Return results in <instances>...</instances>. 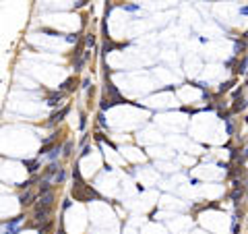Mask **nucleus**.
<instances>
[{"mask_svg": "<svg viewBox=\"0 0 248 234\" xmlns=\"http://www.w3.org/2000/svg\"><path fill=\"white\" fill-rule=\"evenodd\" d=\"M72 195H75V199L79 201H91L95 199L97 193L91 189V186H87L83 180H79V182H75V189H72Z\"/></svg>", "mask_w": 248, "mask_h": 234, "instance_id": "1", "label": "nucleus"}, {"mask_svg": "<svg viewBox=\"0 0 248 234\" xmlns=\"http://www.w3.org/2000/svg\"><path fill=\"white\" fill-rule=\"evenodd\" d=\"M105 93H108L110 97H108V100H103V102L99 104V106H101V110L110 108V106H114V104H122V102H124L122 96L118 93V89L114 87V85H112V83H108V85H105Z\"/></svg>", "mask_w": 248, "mask_h": 234, "instance_id": "2", "label": "nucleus"}, {"mask_svg": "<svg viewBox=\"0 0 248 234\" xmlns=\"http://www.w3.org/2000/svg\"><path fill=\"white\" fill-rule=\"evenodd\" d=\"M66 114H68V106H64V108H62L60 112H56L54 116H52V118L48 120V126H54L56 122H60V120H62L64 116H66Z\"/></svg>", "mask_w": 248, "mask_h": 234, "instance_id": "3", "label": "nucleus"}, {"mask_svg": "<svg viewBox=\"0 0 248 234\" xmlns=\"http://www.w3.org/2000/svg\"><path fill=\"white\" fill-rule=\"evenodd\" d=\"M50 211H52V209H43V211H35V224H41V222H43V224H46V222H50Z\"/></svg>", "mask_w": 248, "mask_h": 234, "instance_id": "4", "label": "nucleus"}, {"mask_svg": "<svg viewBox=\"0 0 248 234\" xmlns=\"http://www.w3.org/2000/svg\"><path fill=\"white\" fill-rule=\"evenodd\" d=\"M25 168H27L31 174H35L37 168H39V162H37V160H25Z\"/></svg>", "mask_w": 248, "mask_h": 234, "instance_id": "5", "label": "nucleus"}, {"mask_svg": "<svg viewBox=\"0 0 248 234\" xmlns=\"http://www.w3.org/2000/svg\"><path fill=\"white\" fill-rule=\"evenodd\" d=\"M60 100H62V93H60V91H56V93H50V96H48V104H50V106H58Z\"/></svg>", "mask_w": 248, "mask_h": 234, "instance_id": "6", "label": "nucleus"}, {"mask_svg": "<svg viewBox=\"0 0 248 234\" xmlns=\"http://www.w3.org/2000/svg\"><path fill=\"white\" fill-rule=\"evenodd\" d=\"M52 193V185H50V180H41L39 182V195H48Z\"/></svg>", "mask_w": 248, "mask_h": 234, "instance_id": "7", "label": "nucleus"}, {"mask_svg": "<svg viewBox=\"0 0 248 234\" xmlns=\"http://www.w3.org/2000/svg\"><path fill=\"white\" fill-rule=\"evenodd\" d=\"M58 172H60V170H58V166H56L54 162H52V164H50L48 168H46V174H43V176H46V178H43V180H48L50 176H52V174H54V176H56V174H58Z\"/></svg>", "mask_w": 248, "mask_h": 234, "instance_id": "8", "label": "nucleus"}, {"mask_svg": "<svg viewBox=\"0 0 248 234\" xmlns=\"http://www.w3.org/2000/svg\"><path fill=\"white\" fill-rule=\"evenodd\" d=\"M21 205H31V201H33V193H29V191H27V193H25V195H21Z\"/></svg>", "mask_w": 248, "mask_h": 234, "instance_id": "9", "label": "nucleus"}, {"mask_svg": "<svg viewBox=\"0 0 248 234\" xmlns=\"http://www.w3.org/2000/svg\"><path fill=\"white\" fill-rule=\"evenodd\" d=\"M242 193H244V186H238V189H234V191H232V195H229V197H232L234 201H238V199L242 197Z\"/></svg>", "mask_w": 248, "mask_h": 234, "instance_id": "10", "label": "nucleus"}, {"mask_svg": "<svg viewBox=\"0 0 248 234\" xmlns=\"http://www.w3.org/2000/svg\"><path fill=\"white\" fill-rule=\"evenodd\" d=\"M246 108V100H236V104H234V112H240V110H244Z\"/></svg>", "mask_w": 248, "mask_h": 234, "instance_id": "11", "label": "nucleus"}, {"mask_svg": "<svg viewBox=\"0 0 248 234\" xmlns=\"http://www.w3.org/2000/svg\"><path fill=\"white\" fill-rule=\"evenodd\" d=\"M93 44H95V35H93V33H87V35H85V46L91 48Z\"/></svg>", "mask_w": 248, "mask_h": 234, "instance_id": "12", "label": "nucleus"}, {"mask_svg": "<svg viewBox=\"0 0 248 234\" xmlns=\"http://www.w3.org/2000/svg\"><path fill=\"white\" fill-rule=\"evenodd\" d=\"M60 151H62V149H60V147H54V149H52V153H50V155H48V158H50V160H52V162H54V160H56V158H58V155H60Z\"/></svg>", "mask_w": 248, "mask_h": 234, "instance_id": "13", "label": "nucleus"}, {"mask_svg": "<svg viewBox=\"0 0 248 234\" xmlns=\"http://www.w3.org/2000/svg\"><path fill=\"white\" fill-rule=\"evenodd\" d=\"M70 149H72V141H66V145L62 147V153H64V155H68Z\"/></svg>", "mask_w": 248, "mask_h": 234, "instance_id": "14", "label": "nucleus"}, {"mask_svg": "<svg viewBox=\"0 0 248 234\" xmlns=\"http://www.w3.org/2000/svg\"><path fill=\"white\" fill-rule=\"evenodd\" d=\"M232 85H234V81H227V83H223L219 87V93H223V91H227V89H232Z\"/></svg>", "mask_w": 248, "mask_h": 234, "instance_id": "15", "label": "nucleus"}, {"mask_svg": "<svg viewBox=\"0 0 248 234\" xmlns=\"http://www.w3.org/2000/svg\"><path fill=\"white\" fill-rule=\"evenodd\" d=\"M64 176H66V172H64V170H60V172L54 176V182H62V180H64Z\"/></svg>", "mask_w": 248, "mask_h": 234, "instance_id": "16", "label": "nucleus"}, {"mask_svg": "<svg viewBox=\"0 0 248 234\" xmlns=\"http://www.w3.org/2000/svg\"><path fill=\"white\" fill-rule=\"evenodd\" d=\"M60 89H72V79H66V81L60 85Z\"/></svg>", "mask_w": 248, "mask_h": 234, "instance_id": "17", "label": "nucleus"}, {"mask_svg": "<svg viewBox=\"0 0 248 234\" xmlns=\"http://www.w3.org/2000/svg\"><path fill=\"white\" fill-rule=\"evenodd\" d=\"M225 120H227V135H232V133H234V122H232L229 118H225Z\"/></svg>", "mask_w": 248, "mask_h": 234, "instance_id": "18", "label": "nucleus"}, {"mask_svg": "<svg viewBox=\"0 0 248 234\" xmlns=\"http://www.w3.org/2000/svg\"><path fill=\"white\" fill-rule=\"evenodd\" d=\"M76 40H79V33L76 35H66V41H68V44H75Z\"/></svg>", "mask_w": 248, "mask_h": 234, "instance_id": "19", "label": "nucleus"}, {"mask_svg": "<svg viewBox=\"0 0 248 234\" xmlns=\"http://www.w3.org/2000/svg\"><path fill=\"white\" fill-rule=\"evenodd\" d=\"M89 151H91V147H89V145H85V147H83V151H81V155H87Z\"/></svg>", "mask_w": 248, "mask_h": 234, "instance_id": "20", "label": "nucleus"}, {"mask_svg": "<svg viewBox=\"0 0 248 234\" xmlns=\"http://www.w3.org/2000/svg\"><path fill=\"white\" fill-rule=\"evenodd\" d=\"M70 207V199H64V203H62V209H68Z\"/></svg>", "mask_w": 248, "mask_h": 234, "instance_id": "21", "label": "nucleus"}, {"mask_svg": "<svg viewBox=\"0 0 248 234\" xmlns=\"http://www.w3.org/2000/svg\"><path fill=\"white\" fill-rule=\"evenodd\" d=\"M89 85H91V81H89V79H85V81H83V89H89Z\"/></svg>", "mask_w": 248, "mask_h": 234, "instance_id": "22", "label": "nucleus"}, {"mask_svg": "<svg viewBox=\"0 0 248 234\" xmlns=\"http://www.w3.org/2000/svg\"><path fill=\"white\" fill-rule=\"evenodd\" d=\"M124 8H126V11H137L138 6H137V4H128V6H124Z\"/></svg>", "mask_w": 248, "mask_h": 234, "instance_id": "23", "label": "nucleus"}, {"mask_svg": "<svg viewBox=\"0 0 248 234\" xmlns=\"http://www.w3.org/2000/svg\"><path fill=\"white\" fill-rule=\"evenodd\" d=\"M97 118H99V124H101V126H105V118H103V114H99Z\"/></svg>", "mask_w": 248, "mask_h": 234, "instance_id": "24", "label": "nucleus"}, {"mask_svg": "<svg viewBox=\"0 0 248 234\" xmlns=\"http://www.w3.org/2000/svg\"><path fill=\"white\" fill-rule=\"evenodd\" d=\"M242 160H248V145H246V149H244V155H242Z\"/></svg>", "mask_w": 248, "mask_h": 234, "instance_id": "25", "label": "nucleus"}, {"mask_svg": "<svg viewBox=\"0 0 248 234\" xmlns=\"http://www.w3.org/2000/svg\"><path fill=\"white\" fill-rule=\"evenodd\" d=\"M240 13H244V15H248V6H244V8H240Z\"/></svg>", "mask_w": 248, "mask_h": 234, "instance_id": "26", "label": "nucleus"}, {"mask_svg": "<svg viewBox=\"0 0 248 234\" xmlns=\"http://www.w3.org/2000/svg\"><path fill=\"white\" fill-rule=\"evenodd\" d=\"M56 234H64V232H62V230H58V232H56Z\"/></svg>", "mask_w": 248, "mask_h": 234, "instance_id": "27", "label": "nucleus"}]
</instances>
